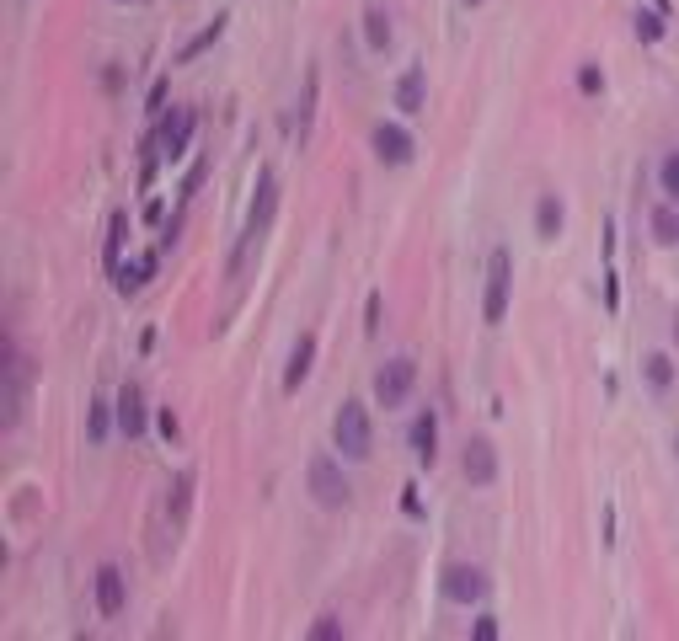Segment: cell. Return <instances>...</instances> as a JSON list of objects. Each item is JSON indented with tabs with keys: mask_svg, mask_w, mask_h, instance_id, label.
Here are the masks:
<instances>
[{
	"mask_svg": "<svg viewBox=\"0 0 679 641\" xmlns=\"http://www.w3.org/2000/svg\"><path fill=\"white\" fill-rule=\"evenodd\" d=\"M332 444H337V455H348V460H369V449H375V422H369L364 401H343V406H337Z\"/></svg>",
	"mask_w": 679,
	"mask_h": 641,
	"instance_id": "cell-1",
	"label": "cell"
},
{
	"mask_svg": "<svg viewBox=\"0 0 679 641\" xmlns=\"http://www.w3.org/2000/svg\"><path fill=\"white\" fill-rule=\"evenodd\" d=\"M508 300H514V257H508V246H492V257H487V294H482L487 326L508 321Z\"/></svg>",
	"mask_w": 679,
	"mask_h": 641,
	"instance_id": "cell-2",
	"label": "cell"
},
{
	"mask_svg": "<svg viewBox=\"0 0 679 641\" xmlns=\"http://www.w3.org/2000/svg\"><path fill=\"white\" fill-rule=\"evenodd\" d=\"M273 214H279V177H273V171H262V177H257V198H252V214H246V230H241V246H236V262H230V268H241L246 252H252V241L268 236Z\"/></svg>",
	"mask_w": 679,
	"mask_h": 641,
	"instance_id": "cell-3",
	"label": "cell"
},
{
	"mask_svg": "<svg viewBox=\"0 0 679 641\" xmlns=\"http://www.w3.org/2000/svg\"><path fill=\"white\" fill-rule=\"evenodd\" d=\"M0 374H6V428H17L22 422V401H27V380H33V364L17 353V342L11 337H0Z\"/></svg>",
	"mask_w": 679,
	"mask_h": 641,
	"instance_id": "cell-4",
	"label": "cell"
},
{
	"mask_svg": "<svg viewBox=\"0 0 679 641\" xmlns=\"http://www.w3.org/2000/svg\"><path fill=\"white\" fill-rule=\"evenodd\" d=\"M418 390V364L412 358H385L375 369V401L391 412V406H407V396Z\"/></svg>",
	"mask_w": 679,
	"mask_h": 641,
	"instance_id": "cell-5",
	"label": "cell"
},
{
	"mask_svg": "<svg viewBox=\"0 0 679 641\" xmlns=\"http://www.w3.org/2000/svg\"><path fill=\"white\" fill-rule=\"evenodd\" d=\"M305 487H311L316 508H343V503H348V476L337 471L332 455H316V460H311V471H305Z\"/></svg>",
	"mask_w": 679,
	"mask_h": 641,
	"instance_id": "cell-6",
	"label": "cell"
},
{
	"mask_svg": "<svg viewBox=\"0 0 679 641\" xmlns=\"http://www.w3.org/2000/svg\"><path fill=\"white\" fill-rule=\"evenodd\" d=\"M439 593H444L450 604H476V599L487 593V577H482V567H466V561H455V567H444Z\"/></svg>",
	"mask_w": 679,
	"mask_h": 641,
	"instance_id": "cell-7",
	"label": "cell"
},
{
	"mask_svg": "<svg viewBox=\"0 0 679 641\" xmlns=\"http://www.w3.org/2000/svg\"><path fill=\"white\" fill-rule=\"evenodd\" d=\"M91 593H97V615H102V620H118L123 609H129V583H123L118 567H97V577H91Z\"/></svg>",
	"mask_w": 679,
	"mask_h": 641,
	"instance_id": "cell-8",
	"label": "cell"
},
{
	"mask_svg": "<svg viewBox=\"0 0 679 641\" xmlns=\"http://www.w3.org/2000/svg\"><path fill=\"white\" fill-rule=\"evenodd\" d=\"M460 476L471 481V487H492L498 481V449H492V439H471L466 455H460Z\"/></svg>",
	"mask_w": 679,
	"mask_h": 641,
	"instance_id": "cell-9",
	"label": "cell"
},
{
	"mask_svg": "<svg viewBox=\"0 0 679 641\" xmlns=\"http://www.w3.org/2000/svg\"><path fill=\"white\" fill-rule=\"evenodd\" d=\"M145 422H150L145 390L129 380V385L118 390V433H123V439H145Z\"/></svg>",
	"mask_w": 679,
	"mask_h": 641,
	"instance_id": "cell-10",
	"label": "cell"
},
{
	"mask_svg": "<svg viewBox=\"0 0 679 641\" xmlns=\"http://www.w3.org/2000/svg\"><path fill=\"white\" fill-rule=\"evenodd\" d=\"M193 129H198V113H193V107H172V113H166V123H161V150H166V161H177V155L188 150Z\"/></svg>",
	"mask_w": 679,
	"mask_h": 641,
	"instance_id": "cell-11",
	"label": "cell"
},
{
	"mask_svg": "<svg viewBox=\"0 0 679 641\" xmlns=\"http://www.w3.org/2000/svg\"><path fill=\"white\" fill-rule=\"evenodd\" d=\"M412 134L401 129V123H380L375 129V155H380V166H407L412 161Z\"/></svg>",
	"mask_w": 679,
	"mask_h": 641,
	"instance_id": "cell-12",
	"label": "cell"
},
{
	"mask_svg": "<svg viewBox=\"0 0 679 641\" xmlns=\"http://www.w3.org/2000/svg\"><path fill=\"white\" fill-rule=\"evenodd\" d=\"M156 268H161V246H156V252H145V257H134V262H118V268H113L118 294H140L150 278H156Z\"/></svg>",
	"mask_w": 679,
	"mask_h": 641,
	"instance_id": "cell-13",
	"label": "cell"
},
{
	"mask_svg": "<svg viewBox=\"0 0 679 641\" xmlns=\"http://www.w3.org/2000/svg\"><path fill=\"white\" fill-rule=\"evenodd\" d=\"M407 444H412V455H418L423 465H434V460H439V417H434V412H418V417H412Z\"/></svg>",
	"mask_w": 679,
	"mask_h": 641,
	"instance_id": "cell-14",
	"label": "cell"
},
{
	"mask_svg": "<svg viewBox=\"0 0 679 641\" xmlns=\"http://www.w3.org/2000/svg\"><path fill=\"white\" fill-rule=\"evenodd\" d=\"M311 364H316V332H300L295 353H289V364H284V390H289V396H295V390L305 385V374H311Z\"/></svg>",
	"mask_w": 679,
	"mask_h": 641,
	"instance_id": "cell-15",
	"label": "cell"
},
{
	"mask_svg": "<svg viewBox=\"0 0 679 641\" xmlns=\"http://www.w3.org/2000/svg\"><path fill=\"white\" fill-rule=\"evenodd\" d=\"M423 97H428V81H423V70L412 65V70L396 81V113H401V118H418V113H423Z\"/></svg>",
	"mask_w": 679,
	"mask_h": 641,
	"instance_id": "cell-16",
	"label": "cell"
},
{
	"mask_svg": "<svg viewBox=\"0 0 679 641\" xmlns=\"http://www.w3.org/2000/svg\"><path fill=\"white\" fill-rule=\"evenodd\" d=\"M562 225H567L562 198H557V193H540V203H535V236H540V241H557Z\"/></svg>",
	"mask_w": 679,
	"mask_h": 641,
	"instance_id": "cell-17",
	"label": "cell"
},
{
	"mask_svg": "<svg viewBox=\"0 0 679 641\" xmlns=\"http://www.w3.org/2000/svg\"><path fill=\"white\" fill-rule=\"evenodd\" d=\"M316 102H321V70L311 65V70H305V86H300V139H311V123H316Z\"/></svg>",
	"mask_w": 679,
	"mask_h": 641,
	"instance_id": "cell-18",
	"label": "cell"
},
{
	"mask_svg": "<svg viewBox=\"0 0 679 641\" xmlns=\"http://www.w3.org/2000/svg\"><path fill=\"white\" fill-rule=\"evenodd\" d=\"M220 33H225V17H214V22L204 27V33H193V38H188V43H182V49H177V65H193L198 54H209L214 43H220Z\"/></svg>",
	"mask_w": 679,
	"mask_h": 641,
	"instance_id": "cell-19",
	"label": "cell"
},
{
	"mask_svg": "<svg viewBox=\"0 0 679 641\" xmlns=\"http://www.w3.org/2000/svg\"><path fill=\"white\" fill-rule=\"evenodd\" d=\"M113 417H118V401H91V412H86V439L91 444H102L107 439V428H113Z\"/></svg>",
	"mask_w": 679,
	"mask_h": 641,
	"instance_id": "cell-20",
	"label": "cell"
},
{
	"mask_svg": "<svg viewBox=\"0 0 679 641\" xmlns=\"http://www.w3.org/2000/svg\"><path fill=\"white\" fill-rule=\"evenodd\" d=\"M653 241H658V246H679V203H663V209H653Z\"/></svg>",
	"mask_w": 679,
	"mask_h": 641,
	"instance_id": "cell-21",
	"label": "cell"
},
{
	"mask_svg": "<svg viewBox=\"0 0 679 641\" xmlns=\"http://www.w3.org/2000/svg\"><path fill=\"white\" fill-rule=\"evenodd\" d=\"M642 374H647V385H653L658 396H663V390H674V358L669 353H647Z\"/></svg>",
	"mask_w": 679,
	"mask_h": 641,
	"instance_id": "cell-22",
	"label": "cell"
},
{
	"mask_svg": "<svg viewBox=\"0 0 679 641\" xmlns=\"http://www.w3.org/2000/svg\"><path fill=\"white\" fill-rule=\"evenodd\" d=\"M364 38H369V49H391V22H385V11H364Z\"/></svg>",
	"mask_w": 679,
	"mask_h": 641,
	"instance_id": "cell-23",
	"label": "cell"
},
{
	"mask_svg": "<svg viewBox=\"0 0 679 641\" xmlns=\"http://www.w3.org/2000/svg\"><path fill=\"white\" fill-rule=\"evenodd\" d=\"M188 508H193V476L182 471L177 481H172V524L182 529V519H188Z\"/></svg>",
	"mask_w": 679,
	"mask_h": 641,
	"instance_id": "cell-24",
	"label": "cell"
},
{
	"mask_svg": "<svg viewBox=\"0 0 679 641\" xmlns=\"http://www.w3.org/2000/svg\"><path fill=\"white\" fill-rule=\"evenodd\" d=\"M658 187L669 193V203H679V150H669L658 161Z\"/></svg>",
	"mask_w": 679,
	"mask_h": 641,
	"instance_id": "cell-25",
	"label": "cell"
},
{
	"mask_svg": "<svg viewBox=\"0 0 679 641\" xmlns=\"http://www.w3.org/2000/svg\"><path fill=\"white\" fill-rule=\"evenodd\" d=\"M129 241V214H113V225H107V273L118 268V246Z\"/></svg>",
	"mask_w": 679,
	"mask_h": 641,
	"instance_id": "cell-26",
	"label": "cell"
},
{
	"mask_svg": "<svg viewBox=\"0 0 679 641\" xmlns=\"http://www.w3.org/2000/svg\"><path fill=\"white\" fill-rule=\"evenodd\" d=\"M631 27H637L642 43H658V38H663V11H637V17H631Z\"/></svg>",
	"mask_w": 679,
	"mask_h": 641,
	"instance_id": "cell-27",
	"label": "cell"
},
{
	"mask_svg": "<svg viewBox=\"0 0 679 641\" xmlns=\"http://www.w3.org/2000/svg\"><path fill=\"white\" fill-rule=\"evenodd\" d=\"M348 631H343V620H337V615H321L316 625H311V641H343Z\"/></svg>",
	"mask_w": 679,
	"mask_h": 641,
	"instance_id": "cell-28",
	"label": "cell"
},
{
	"mask_svg": "<svg viewBox=\"0 0 679 641\" xmlns=\"http://www.w3.org/2000/svg\"><path fill=\"white\" fill-rule=\"evenodd\" d=\"M578 91L599 97V91H605V70H599V65H583V70H578Z\"/></svg>",
	"mask_w": 679,
	"mask_h": 641,
	"instance_id": "cell-29",
	"label": "cell"
},
{
	"mask_svg": "<svg viewBox=\"0 0 679 641\" xmlns=\"http://www.w3.org/2000/svg\"><path fill=\"white\" fill-rule=\"evenodd\" d=\"M380 316H385V305H380V294H369V300H364V332H369V337H375V332H380Z\"/></svg>",
	"mask_w": 679,
	"mask_h": 641,
	"instance_id": "cell-30",
	"label": "cell"
},
{
	"mask_svg": "<svg viewBox=\"0 0 679 641\" xmlns=\"http://www.w3.org/2000/svg\"><path fill=\"white\" fill-rule=\"evenodd\" d=\"M166 97H172V86H166V75H161V81L150 86V107H145V113H156V118H161V113H166Z\"/></svg>",
	"mask_w": 679,
	"mask_h": 641,
	"instance_id": "cell-31",
	"label": "cell"
},
{
	"mask_svg": "<svg viewBox=\"0 0 679 641\" xmlns=\"http://www.w3.org/2000/svg\"><path fill=\"white\" fill-rule=\"evenodd\" d=\"M498 631H503V625L492 620V615H482V620L471 625V636H476V641H498Z\"/></svg>",
	"mask_w": 679,
	"mask_h": 641,
	"instance_id": "cell-32",
	"label": "cell"
},
{
	"mask_svg": "<svg viewBox=\"0 0 679 641\" xmlns=\"http://www.w3.org/2000/svg\"><path fill=\"white\" fill-rule=\"evenodd\" d=\"M156 428H161V439H177V412H172V406H161V412H156Z\"/></svg>",
	"mask_w": 679,
	"mask_h": 641,
	"instance_id": "cell-33",
	"label": "cell"
},
{
	"mask_svg": "<svg viewBox=\"0 0 679 641\" xmlns=\"http://www.w3.org/2000/svg\"><path fill=\"white\" fill-rule=\"evenodd\" d=\"M674 348H679V316H674Z\"/></svg>",
	"mask_w": 679,
	"mask_h": 641,
	"instance_id": "cell-34",
	"label": "cell"
},
{
	"mask_svg": "<svg viewBox=\"0 0 679 641\" xmlns=\"http://www.w3.org/2000/svg\"><path fill=\"white\" fill-rule=\"evenodd\" d=\"M674 455H679V433H674Z\"/></svg>",
	"mask_w": 679,
	"mask_h": 641,
	"instance_id": "cell-35",
	"label": "cell"
},
{
	"mask_svg": "<svg viewBox=\"0 0 679 641\" xmlns=\"http://www.w3.org/2000/svg\"><path fill=\"white\" fill-rule=\"evenodd\" d=\"M466 6H482V0H466Z\"/></svg>",
	"mask_w": 679,
	"mask_h": 641,
	"instance_id": "cell-36",
	"label": "cell"
},
{
	"mask_svg": "<svg viewBox=\"0 0 679 641\" xmlns=\"http://www.w3.org/2000/svg\"><path fill=\"white\" fill-rule=\"evenodd\" d=\"M118 6H123V0H118Z\"/></svg>",
	"mask_w": 679,
	"mask_h": 641,
	"instance_id": "cell-37",
	"label": "cell"
}]
</instances>
